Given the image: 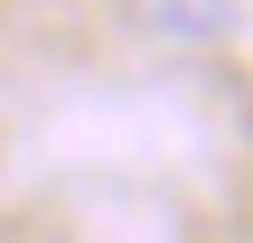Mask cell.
<instances>
[{
  "label": "cell",
  "mask_w": 253,
  "mask_h": 243,
  "mask_svg": "<svg viewBox=\"0 0 253 243\" xmlns=\"http://www.w3.org/2000/svg\"><path fill=\"white\" fill-rule=\"evenodd\" d=\"M150 28H169V37H225L235 28V0H131Z\"/></svg>",
  "instance_id": "obj_1"
}]
</instances>
